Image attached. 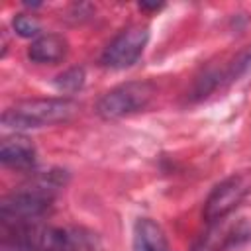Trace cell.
Masks as SVG:
<instances>
[{
  "label": "cell",
  "instance_id": "obj_2",
  "mask_svg": "<svg viewBox=\"0 0 251 251\" xmlns=\"http://www.w3.org/2000/svg\"><path fill=\"white\" fill-rule=\"evenodd\" d=\"M65 184L63 171H49L33 176L27 184L0 200V227H14L41 222L49 212L57 190Z\"/></svg>",
  "mask_w": 251,
  "mask_h": 251
},
{
  "label": "cell",
  "instance_id": "obj_6",
  "mask_svg": "<svg viewBox=\"0 0 251 251\" xmlns=\"http://www.w3.org/2000/svg\"><path fill=\"white\" fill-rule=\"evenodd\" d=\"M149 41V29L141 24L124 27L102 51L100 63L106 69H127L143 53Z\"/></svg>",
  "mask_w": 251,
  "mask_h": 251
},
{
  "label": "cell",
  "instance_id": "obj_5",
  "mask_svg": "<svg viewBox=\"0 0 251 251\" xmlns=\"http://www.w3.org/2000/svg\"><path fill=\"white\" fill-rule=\"evenodd\" d=\"M251 194V175L249 173H237L222 182H218L212 192L208 194L202 210V218L206 224H212L216 220L227 218L247 196Z\"/></svg>",
  "mask_w": 251,
  "mask_h": 251
},
{
  "label": "cell",
  "instance_id": "obj_13",
  "mask_svg": "<svg viewBox=\"0 0 251 251\" xmlns=\"http://www.w3.org/2000/svg\"><path fill=\"white\" fill-rule=\"evenodd\" d=\"M12 27L14 31L20 35V37H39V31H41V24L35 16L31 14H18L12 22Z\"/></svg>",
  "mask_w": 251,
  "mask_h": 251
},
{
  "label": "cell",
  "instance_id": "obj_1",
  "mask_svg": "<svg viewBox=\"0 0 251 251\" xmlns=\"http://www.w3.org/2000/svg\"><path fill=\"white\" fill-rule=\"evenodd\" d=\"M0 251H100V241L84 227H55L35 222L2 227Z\"/></svg>",
  "mask_w": 251,
  "mask_h": 251
},
{
  "label": "cell",
  "instance_id": "obj_12",
  "mask_svg": "<svg viewBox=\"0 0 251 251\" xmlns=\"http://www.w3.org/2000/svg\"><path fill=\"white\" fill-rule=\"evenodd\" d=\"M251 75V45H247L245 49H241L233 61L229 63V67L226 69V78L227 82H233L237 78L249 76Z\"/></svg>",
  "mask_w": 251,
  "mask_h": 251
},
{
  "label": "cell",
  "instance_id": "obj_9",
  "mask_svg": "<svg viewBox=\"0 0 251 251\" xmlns=\"http://www.w3.org/2000/svg\"><path fill=\"white\" fill-rule=\"evenodd\" d=\"M69 43L59 33H45L31 41L27 47V59L37 65H55L67 57Z\"/></svg>",
  "mask_w": 251,
  "mask_h": 251
},
{
  "label": "cell",
  "instance_id": "obj_10",
  "mask_svg": "<svg viewBox=\"0 0 251 251\" xmlns=\"http://www.w3.org/2000/svg\"><path fill=\"white\" fill-rule=\"evenodd\" d=\"M133 251H171V245L157 222L139 218L133 226Z\"/></svg>",
  "mask_w": 251,
  "mask_h": 251
},
{
  "label": "cell",
  "instance_id": "obj_8",
  "mask_svg": "<svg viewBox=\"0 0 251 251\" xmlns=\"http://www.w3.org/2000/svg\"><path fill=\"white\" fill-rule=\"evenodd\" d=\"M0 161L16 171H29L35 165V145L25 135H10L0 145Z\"/></svg>",
  "mask_w": 251,
  "mask_h": 251
},
{
  "label": "cell",
  "instance_id": "obj_11",
  "mask_svg": "<svg viewBox=\"0 0 251 251\" xmlns=\"http://www.w3.org/2000/svg\"><path fill=\"white\" fill-rule=\"evenodd\" d=\"M84 69L82 67H71L57 75L55 78V88L61 92H76L84 86Z\"/></svg>",
  "mask_w": 251,
  "mask_h": 251
},
{
  "label": "cell",
  "instance_id": "obj_4",
  "mask_svg": "<svg viewBox=\"0 0 251 251\" xmlns=\"http://www.w3.org/2000/svg\"><path fill=\"white\" fill-rule=\"evenodd\" d=\"M157 88L151 80H127L110 88L96 102V114L102 120H120L141 112L153 100Z\"/></svg>",
  "mask_w": 251,
  "mask_h": 251
},
{
  "label": "cell",
  "instance_id": "obj_14",
  "mask_svg": "<svg viewBox=\"0 0 251 251\" xmlns=\"http://www.w3.org/2000/svg\"><path fill=\"white\" fill-rule=\"evenodd\" d=\"M165 4H155V2H139V10H143V12H157V10H161Z\"/></svg>",
  "mask_w": 251,
  "mask_h": 251
},
{
  "label": "cell",
  "instance_id": "obj_3",
  "mask_svg": "<svg viewBox=\"0 0 251 251\" xmlns=\"http://www.w3.org/2000/svg\"><path fill=\"white\" fill-rule=\"evenodd\" d=\"M78 104L71 98H33L22 100L6 108L2 114V126L8 129H33L63 124L75 118Z\"/></svg>",
  "mask_w": 251,
  "mask_h": 251
},
{
  "label": "cell",
  "instance_id": "obj_7",
  "mask_svg": "<svg viewBox=\"0 0 251 251\" xmlns=\"http://www.w3.org/2000/svg\"><path fill=\"white\" fill-rule=\"evenodd\" d=\"M251 239V227L239 220H216L208 224V229L198 235L190 251H227L231 247H237Z\"/></svg>",
  "mask_w": 251,
  "mask_h": 251
}]
</instances>
